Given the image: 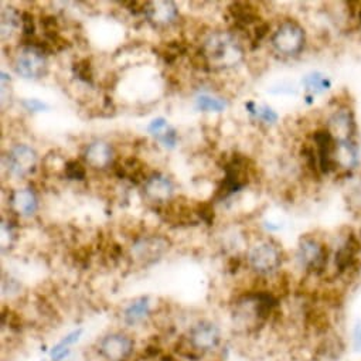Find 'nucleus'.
Wrapping results in <instances>:
<instances>
[{
  "mask_svg": "<svg viewBox=\"0 0 361 361\" xmlns=\"http://www.w3.org/2000/svg\"><path fill=\"white\" fill-rule=\"evenodd\" d=\"M203 56L212 68L224 70L240 64L244 50L231 33L216 32L204 42Z\"/></svg>",
  "mask_w": 361,
  "mask_h": 361,
  "instance_id": "f257e3e1",
  "label": "nucleus"
},
{
  "mask_svg": "<svg viewBox=\"0 0 361 361\" xmlns=\"http://www.w3.org/2000/svg\"><path fill=\"white\" fill-rule=\"evenodd\" d=\"M298 262L299 265L312 275L320 276L326 272L329 265L330 252L327 247L314 237H303L298 247Z\"/></svg>",
  "mask_w": 361,
  "mask_h": 361,
  "instance_id": "f03ea898",
  "label": "nucleus"
},
{
  "mask_svg": "<svg viewBox=\"0 0 361 361\" xmlns=\"http://www.w3.org/2000/svg\"><path fill=\"white\" fill-rule=\"evenodd\" d=\"M248 264L251 269L259 275H271L282 265V252L271 241L257 243L248 254Z\"/></svg>",
  "mask_w": 361,
  "mask_h": 361,
  "instance_id": "7ed1b4c3",
  "label": "nucleus"
},
{
  "mask_svg": "<svg viewBox=\"0 0 361 361\" xmlns=\"http://www.w3.org/2000/svg\"><path fill=\"white\" fill-rule=\"evenodd\" d=\"M305 30L296 22L282 23L272 36V46L283 56H296L305 46Z\"/></svg>",
  "mask_w": 361,
  "mask_h": 361,
  "instance_id": "20e7f679",
  "label": "nucleus"
},
{
  "mask_svg": "<svg viewBox=\"0 0 361 361\" xmlns=\"http://www.w3.org/2000/svg\"><path fill=\"white\" fill-rule=\"evenodd\" d=\"M16 73L26 80H39L47 73V59L40 47H23L15 60Z\"/></svg>",
  "mask_w": 361,
  "mask_h": 361,
  "instance_id": "39448f33",
  "label": "nucleus"
},
{
  "mask_svg": "<svg viewBox=\"0 0 361 361\" xmlns=\"http://www.w3.org/2000/svg\"><path fill=\"white\" fill-rule=\"evenodd\" d=\"M221 340V331L219 326L209 320H202L196 323L189 331V347L195 355H200L203 353L214 350Z\"/></svg>",
  "mask_w": 361,
  "mask_h": 361,
  "instance_id": "423d86ee",
  "label": "nucleus"
},
{
  "mask_svg": "<svg viewBox=\"0 0 361 361\" xmlns=\"http://www.w3.org/2000/svg\"><path fill=\"white\" fill-rule=\"evenodd\" d=\"M313 142H314L313 152L316 156L317 169L324 174H329L337 170V163H336L337 140L330 133V130L326 128L314 132Z\"/></svg>",
  "mask_w": 361,
  "mask_h": 361,
  "instance_id": "0eeeda50",
  "label": "nucleus"
},
{
  "mask_svg": "<svg viewBox=\"0 0 361 361\" xmlns=\"http://www.w3.org/2000/svg\"><path fill=\"white\" fill-rule=\"evenodd\" d=\"M169 248L170 243L163 237H145L132 245L130 255L136 262L147 267L159 261Z\"/></svg>",
  "mask_w": 361,
  "mask_h": 361,
  "instance_id": "6e6552de",
  "label": "nucleus"
},
{
  "mask_svg": "<svg viewBox=\"0 0 361 361\" xmlns=\"http://www.w3.org/2000/svg\"><path fill=\"white\" fill-rule=\"evenodd\" d=\"M133 345V340L128 334L114 331L101 338L98 350L106 361H125L130 357Z\"/></svg>",
  "mask_w": 361,
  "mask_h": 361,
  "instance_id": "1a4fd4ad",
  "label": "nucleus"
},
{
  "mask_svg": "<svg viewBox=\"0 0 361 361\" xmlns=\"http://www.w3.org/2000/svg\"><path fill=\"white\" fill-rule=\"evenodd\" d=\"M37 164V152L25 143L16 145L6 156V166L16 177H25L35 170Z\"/></svg>",
  "mask_w": 361,
  "mask_h": 361,
  "instance_id": "9d476101",
  "label": "nucleus"
},
{
  "mask_svg": "<svg viewBox=\"0 0 361 361\" xmlns=\"http://www.w3.org/2000/svg\"><path fill=\"white\" fill-rule=\"evenodd\" d=\"M360 250H361L360 241L353 233H350L334 254L336 276H343L345 274H351L353 271H355L358 265Z\"/></svg>",
  "mask_w": 361,
  "mask_h": 361,
  "instance_id": "9b49d317",
  "label": "nucleus"
},
{
  "mask_svg": "<svg viewBox=\"0 0 361 361\" xmlns=\"http://www.w3.org/2000/svg\"><path fill=\"white\" fill-rule=\"evenodd\" d=\"M327 129L337 142H355V121L353 111L340 108L329 119Z\"/></svg>",
  "mask_w": 361,
  "mask_h": 361,
  "instance_id": "f8f14e48",
  "label": "nucleus"
},
{
  "mask_svg": "<svg viewBox=\"0 0 361 361\" xmlns=\"http://www.w3.org/2000/svg\"><path fill=\"white\" fill-rule=\"evenodd\" d=\"M143 190L149 200L154 203H166L173 197L174 186L167 176L154 173L146 178Z\"/></svg>",
  "mask_w": 361,
  "mask_h": 361,
  "instance_id": "ddd939ff",
  "label": "nucleus"
},
{
  "mask_svg": "<svg viewBox=\"0 0 361 361\" xmlns=\"http://www.w3.org/2000/svg\"><path fill=\"white\" fill-rule=\"evenodd\" d=\"M145 13L147 20L156 27H164L171 25L177 19V8L173 2L156 0L145 5Z\"/></svg>",
  "mask_w": 361,
  "mask_h": 361,
  "instance_id": "4468645a",
  "label": "nucleus"
},
{
  "mask_svg": "<svg viewBox=\"0 0 361 361\" xmlns=\"http://www.w3.org/2000/svg\"><path fill=\"white\" fill-rule=\"evenodd\" d=\"M84 157L91 167L105 169L112 161L114 152H112V147L106 142L95 140L87 146Z\"/></svg>",
  "mask_w": 361,
  "mask_h": 361,
  "instance_id": "2eb2a0df",
  "label": "nucleus"
},
{
  "mask_svg": "<svg viewBox=\"0 0 361 361\" xmlns=\"http://www.w3.org/2000/svg\"><path fill=\"white\" fill-rule=\"evenodd\" d=\"M12 209L25 217H30L37 212L39 202L36 193L32 189H18L11 197Z\"/></svg>",
  "mask_w": 361,
  "mask_h": 361,
  "instance_id": "dca6fc26",
  "label": "nucleus"
},
{
  "mask_svg": "<svg viewBox=\"0 0 361 361\" xmlns=\"http://www.w3.org/2000/svg\"><path fill=\"white\" fill-rule=\"evenodd\" d=\"M147 130L152 136H154L166 149H173L177 143V132L171 128L166 119L156 118L147 126Z\"/></svg>",
  "mask_w": 361,
  "mask_h": 361,
  "instance_id": "f3484780",
  "label": "nucleus"
},
{
  "mask_svg": "<svg viewBox=\"0 0 361 361\" xmlns=\"http://www.w3.org/2000/svg\"><path fill=\"white\" fill-rule=\"evenodd\" d=\"M150 313V300L149 298H139L133 300L123 312V319L128 324L135 326L142 323Z\"/></svg>",
  "mask_w": 361,
  "mask_h": 361,
  "instance_id": "a211bd4d",
  "label": "nucleus"
},
{
  "mask_svg": "<svg viewBox=\"0 0 361 361\" xmlns=\"http://www.w3.org/2000/svg\"><path fill=\"white\" fill-rule=\"evenodd\" d=\"M303 85L312 95H317L330 90L331 81L320 73H312L303 78Z\"/></svg>",
  "mask_w": 361,
  "mask_h": 361,
  "instance_id": "6ab92c4d",
  "label": "nucleus"
},
{
  "mask_svg": "<svg viewBox=\"0 0 361 361\" xmlns=\"http://www.w3.org/2000/svg\"><path fill=\"white\" fill-rule=\"evenodd\" d=\"M196 106H197V109H200L203 112H223L226 109L227 104L221 98H214L210 95H200L196 99Z\"/></svg>",
  "mask_w": 361,
  "mask_h": 361,
  "instance_id": "aec40b11",
  "label": "nucleus"
},
{
  "mask_svg": "<svg viewBox=\"0 0 361 361\" xmlns=\"http://www.w3.org/2000/svg\"><path fill=\"white\" fill-rule=\"evenodd\" d=\"M81 333H82V330H77V331H73L71 334H68L67 337H64V338L53 348V351H51L53 358H54L56 361H60L61 358H64V355H67V353H68V350H70V345L74 344V343L80 338Z\"/></svg>",
  "mask_w": 361,
  "mask_h": 361,
  "instance_id": "412c9836",
  "label": "nucleus"
},
{
  "mask_svg": "<svg viewBox=\"0 0 361 361\" xmlns=\"http://www.w3.org/2000/svg\"><path fill=\"white\" fill-rule=\"evenodd\" d=\"M245 106H247V109H248L251 114H254L255 116H258L261 121H264V122H267V123H274V122H276V119H278V115L272 111V108H269V106H267V105H264V106H257L254 102H248Z\"/></svg>",
  "mask_w": 361,
  "mask_h": 361,
  "instance_id": "4be33fe9",
  "label": "nucleus"
},
{
  "mask_svg": "<svg viewBox=\"0 0 361 361\" xmlns=\"http://www.w3.org/2000/svg\"><path fill=\"white\" fill-rule=\"evenodd\" d=\"M19 19H20V16L13 11V8L4 11V15H2V36H4V39L6 37L8 33H12V30L22 22Z\"/></svg>",
  "mask_w": 361,
  "mask_h": 361,
  "instance_id": "5701e85b",
  "label": "nucleus"
},
{
  "mask_svg": "<svg viewBox=\"0 0 361 361\" xmlns=\"http://www.w3.org/2000/svg\"><path fill=\"white\" fill-rule=\"evenodd\" d=\"M66 173L73 180H81L85 176V170L78 161H70L66 167Z\"/></svg>",
  "mask_w": 361,
  "mask_h": 361,
  "instance_id": "b1692460",
  "label": "nucleus"
},
{
  "mask_svg": "<svg viewBox=\"0 0 361 361\" xmlns=\"http://www.w3.org/2000/svg\"><path fill=\"white\" fill-rule=\"evenodd\" d=\"M348 204L353 210H357L361 213V183L350 192Z\"/></svg>",
  "mask_w": 361,
  "mask_h": 361,
  "instance_id": "393cba45",
  "label": "nucleus"
},
{
  "mask_svg": "<svg viewBox=\"0 0 361 361\" xmlns=\"http://www.w3.org/2000/svg\"><path fill=\"white\" fill-rule=\"evenodd\" d=\"M23 105H25V108L27 109V111H30V112H42V111H46V109H49V105L47 104H44V102H42V101H39V99H26V101H23Z\"/></svg>",
  "mask_w": 361,
  "mask_h": 361,
  "instance_id": "a878e982",
  "label": "nucleus"
},
{
  "mask_svg": "<svg viewBox=\"0 0 361 361\" xmlns=\"http://www.w3.org/2000/svg\"><path fill=\"white\" fill-rule=\"evenodd\" d=\"M351 345L353 350L357 353H361V323H358L351 334Z\"/></svg>",
  "mask_w": 361,
  "mask_h": 361,
  "instance_id": "bb28decb",
  "label": "nucleus"
},
{
  "mask_svg": "<svg viewBox=\"0 0 361 361\" xmlns=\"http://www.w3.org/2000/svg\"><path fill=\"white\" fill-rule=\"evenodd\" d=\"M358 22H360V26H361V9H360V15H358Z\"/></svg>",
  "mask_w": 361,
  "mask_h": 361,
  "instance_id": "cd10ccee",
  "label": "nucleus"
}]
</instances>
